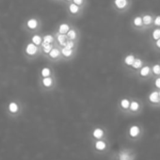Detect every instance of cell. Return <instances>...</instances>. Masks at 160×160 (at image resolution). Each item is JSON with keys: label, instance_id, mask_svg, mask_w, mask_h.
<instances>
[{"label": "cell", "instance_id": "1", "mask_svg": "<svg viewBox=\"0 0 160 160\" xmlns=\"http://www.w3.org/2000/svg\"><path fill=\"white\" fill-rule=\"evenodd\" d=\"M42 27H43V22L42 18L36 15L28 16L24 20L22 24V29L28 34H32L35 32H42Z\"/></svg>", "mask_w": 160, "mask_h": 160}, {"label": "cell", "instance_id": "2", "mask_svg": "<svg viewBox=\"0 0 160 160\" xmlns=\"http://www.w3.org/2000/svg\"><path fill=\"white\" fill-rule=\"evenodd\" d=\"M38 85H39V88L42 92H52L58 86V77L56 74H53L47 77H38Z\"/></svg>", "mask_w": 160, "mask_h": 160}, {"label": "cell", "instance_id": "3", "mask_svg": "<svg viewBox=\"0 0 160 160\" xmlns=\"http://www.w3.org/2000/svg\"><path fill=\"white\" fill-rule=\"evenodd\" d=\"M23 55L28 60H33L42 56L41 48L40 46H37L36 44L28 41L23 48Z\"/></svg>", "mask_w": 160, "mask_h": 160}, {"label": "cell", "instance_id": "4", "mask_svg": "<svg viewBox=\"0 0 160 160\" xmlns=\"http://www.w3.org/2000/svg\"><path fill=\"white\" fill-rule=\"evenodd\" d=\"M65 6V11H66V13L67 15L70 17V18H72V19H78L81 16H83L84 14V12L85 10L82 9L81 7L77 6L76 4H74L72 1L67 3L64 5Z\"/></svg>", "mask_w": 160, "mask_h": 160}, {"label": "cell", "instance_id": "5", "mask_svg": "<svg viewBox=\"0 0 160 160\" xmlns=\"http://www.w3.org/2000/svg\"><path fill=\"white\" fill-rule=\"evenodd\" d=\"M43 58L52 63H58V62H62V56H61V51H60V47L58 45H55L48 54H46L45 56H43Z\"/></svg>", "mask_w": 160, "mask_h": 160}, {"label": "cell", "instance_id": "6", "mask_svg": "<svg viewBox=\"0 0 160 160\" xmlns=\"http://www.w3.org/2000/svg\"><path fill=\"white\" fill-rule=\"evenodd\" d=\"M113 9L118 12H124L129 10L131 6V0H113Z\"/></svg>", "mask_w": 160, "mask_h": 160}, {"label": "cell", "instance_id": "7", "mask_svg": "<svg viewBox=\"0 0 160 160\" xmlns=\"http://www.w3.org/2000/svg\"><path fill=\"white\" fill-rule=\"evenodd\" d=\"M62 56V62L72 60L77 55V49H69L65 46H59Z\"/></svg>", "mask_w": 160, "mask_h": 160}, {"label": "cell", "instance_id": "8", "mask_svg": "<svg viewBox=\"0 0 160 160\" xmlns=\"http://www.w3.org/2000/svg\"><path fill=\"white\" fill-rule=\"evenodd\" d=\"M67 38L69 40H72V41H80V38H81V32H80L79 28L77 27H75L74 25H72L71 28L69 29V31L66 34Z\"/></svg>", "mask_w": 160, "mask_h": 160}, {"label": "cell", "instance_id": "9", "mask_svg": "<svg viewBox=\"0 0 160 160\" xmlns=\"http://www.w3.org/2000/svg\"><path fill=\"white\" fill-rule=\"evenodd\" d=\"M53 74H56V72L51 66H43L38 72V77H47Z\"/></svg>", "mask_w": 160, "mask_h": 160}, {"label": "cell", "instance_id": "10", "mask_svg": "<svg viewBox=\"0 0 160 160\" xmlns=\"http://www.w3.org/2000/svg\"><path fill=\"white\" fill-rule=\"evenodd\" d=\"M21 109V107H20V104L17 100H12L9 102L8 104V111L12 114V115H16L19 113Z\"/></svg>", "mask_w": 160, "mask_h": 160}, {"label": "cell", "instance_id": "11", "mask_svg": "<svg viewBox=\"0 0 160 160\" xmlns=\"http://www.w3.org/2000/svg\"><path fill=\"white\" fill-rule=\"evenodd\" d=\"M72 24L69 22H61L60 24L58 25L57 28L55 29L56 32L59 33V34H67V32L69 31V29L71 28Z\"/></svg>", "mask_w": 160, "mask_h": 160}, {"label": "cell", "instance_id": "12", "mask_svg": "<svg viewBox=\"0 0 160 160\" xmlns=\"http://www.w3.org/2000/svg\"><path fill=\"white\" fill-rule=\"evenodd\" d=\"M29 35V41L31 42H33L34 44H36L37 46H40L42 42V34L41 32H35L32 34H28Z\"/></svg>", "mask_w": 160, "mask_h": 160}, {"label": "cell", "instance_id": "13", "mask_svg": "<svg viewBox=\"0 0 160 160\" xmlns=\"http://www.w3.org/2000/svg\"><path fill=\"white\" fill-rule=\"evenodd\" d=\"M54 36H55V40H56V43L58 46H63L66 42V41L68 40L67 36L65 34H59L58 32H56L55 30L53 31Z\"/></svg>", "mask_w": 160, "mask_h": 160}, {"label": "cell", "instance_id": "14", "mask_svg": "<svg viewBox=\"0 0 160 160\" xmlns=\"http://www.w3.org/2000/svg\"><path fill=\"white\" fill-rule=\"evenodd\" d=\"M141 18H142V23H143V27L144 28H149V27H151L152 25L153 17H152V14H150V13L142 14Z\"/></svg>", "mask_w": 160, "mask_h": 160}, {"label": "cell", "instance_id": "15", "mask_svg": "<svg viewBox=\"0 0 160 160\" xmlns=\"http://www.w3.org/2000/svg\"><path fill=\"white\" fill-rule=\"evenodd\" d=\"M55 46V44H50V43H47L45 42L42 41V44L40 45V48H41V52H42V56L41 57H43L45 56L46 54H48L50 52V50Z\"/></svg>", "mask_w": 160, "mask_h": 160}, {"label": "cell", "instance_id": "16", "mask_svg": "<svg viewBox=\"0 0 160 160\" xmlns=\"http://www.w3.org/2000/svg\"><path fill=\"white\" fill-rule=\"evenodd\" d=\"M132 25L136 29H143V23H142V18L141 15H137L133 18L132 20Z\"/></svg>", "mask_w": 160, "mask_h": 160}, {"label": "cell", "instance_id": "17", "mask_svg": "<svg viewBox=\"0 0 160 160\" xmlns=\"http://www.w3.org/2000/svg\"><path fill=\"white\" fill-rule=\"evenodd\" d=\"M42 41L45 42H47V43L57 45L53 31H52V32H47V33H45V34H42Z\"/></svg>", "mask_w": 160, "mask_h": 160}, {"label": "cell", "instance_id": "18", "mask_svg": "<svg viewBox=\"0 0 160 160\" xmlns=\"http://www.w3.org/2000/svg\"><path fill=\"white\" fill-rule=\"evenodd\" d=\"M152 70L149 65H143L139 70H138V75L140 77H147L151 74Z\"/></svg>", "mask_w": 160, "mask_h": 160}, {"label": "cell", "instance_id": "19", "mask_svg": "<svg viewBox=\"0 0 160 160\" xmlns=\"http://www.w3.org/2000/svg\"><path fill=\"white\" fill-rule=\"evenodd\" d=\"M135 58H136V56H135L134 54H128V55H126V56L123 58V64H124L126 67L130 68V67L132 66V64H133Z\"/></svg>", "mask_w": 160, "mask_h": 160}, {"label": "cell", "instance_id": "20", "mask_svg": "<svg viewBox=\"0 0 160 160\" xmlns=\"http://www.w3.org/2000/svg\"><path fill=\"white\" fill-rule=\"evenodd\" d=\"M142 66H143V60H142L140 58H137V57H136V58H135V60H134L132 66L130 67V69L135 70V71H138Z\"/></svg>", "mask_w": 160, "mask_h": 160}, {"label": "cell", "instance_id": "21", "mask_svg": "<svg viewBox=\"0 0 160 160\" xmlns=\"http://www.w3.org/2000/svg\"><path fill=\"white\" fill-rule=\"evenodd\" d=\"M78 45H79L78 41H72V40L68 39L63 46H65V47H67L69 49H78Z\"/></svg>", "mask_w": 160, "mask_h": 160}, {"label": "cell", "instance_id": "22", "mask_svg": "<svg viewBox=\"0 0 160 160\" xmlns=\"http://www.w3.org/2000/svg\"><path fill=\"white\" fill-rule=\"evenodd\" d=\"M149 101L151 103H153V104H157V103L160 102L159 95H158V92L157 91H153V92H152L149 94Z\"/></svg>", "mask_w": 160, "mask_h": 160}, {"label": "cell", "instance_id": "23", "mask_svg": "<svg viewBox=\"0 0 160 160\" xmlns=\"http://www.w3.org/2000/svg\"><path fill=\"white\" fill-rule=\"evenodd\" d=\"M72 2L74 4H76L77 6L81 7L82 9L86 10L89 4V0H72Z\"/></svg>", "mask_w": 160, "mask_h": 160}, {"label": "cell", "instance_id": "24", "mask_svg": "<svg viewBox=\"0 0 160 160\" xmlns=\"http://www.w3.org/2000/svg\"><path fill=\"white\" fill-rule=\"evenodd\" d=\"M120 106L122 109L124 110H127L129 109V106H130V100L127 99V98H122L121 101H120Z\"/></svg>", "mask_w": 160, "mask_h": 160}, {"label": "cell", "instance_id": "25", "mask_svg": "<svg viewBox=\"0 0 160 160\" xmlns=\"http://www.w3.org/2000/svg\"><path fill=\"white\" fill-rule=\"evenodd\" d=\"M139 108V103L136 100H133V101H130V106H129V109L133 112L135 111H138Z\"/></svg>", "mask_w": 160, "mask_h": 160}, {"label": "cell", "instance_id": "26", "mask_svg": "<svg viewBox=\"0 0 160 160\" xmlns=\"http://www.w3.org/2000/svg\"><path fill=\"white\" fill-rule=\"evenodd\" d=\"M151 70H152V72L154 75L160 76V64H159V63L153 64V65L151 67Z\"/></svg>", "mask_w": 160, "mask_h": 160}, {"label": "cell", "instance_id": "27", "mask_svg": "<svg viewBox=\"0 0 160 160\" xmlns=\"http://www.w3.org/2000/svg\"><path fill=\"white\" fill-rule=\"evenodd\" d=\"M160 38V28H154L152 32V39L153 41H156Z\"/></svg>", "mask_w": 160, "mask_h": 160}, {"label": "cell", "instance_id": "28", "mask_svg": "<svg viewBox=\"0 0 160 160\" xmlns=\"http://www.w3.org/2000/svg\"><path fill=\"white\" fill-rule=\"evenodd\" d=\"M92 135H93V137L96 138H101L104 136V131H103L101 128H96V129H94Z\"/></svg>", "mask_w": 160, "mask_h": 160}, {"label": "cell", "instance_id": "29", "mask_svg": "<svg viewBox=\"0 0 160 160\" xmlns=\"http://www.w3.org/2000/svg\"><path fill=\"white\" fill-rule=\"evenodd\" d=\"M129 133H130V136H131V137H137V136L138 135V133H139V128H138V126H136V125L132 126V127L130 128Z\"/></svg>", "mask_w": 160, "mask_h": 160}, {"label": "cell", "instance_id": "30", "mask_svg": "<svg viewBox=\"0 0 160 160\" xmlns=\"http://www.w3.org/2000/svg\"><path fill=\"white\" fill-rule=\"evenodd\" d=\"M95 147L97 150H104L106 148V143L102 140H98L96 143H95Z\"/></svg>", "mask_w": 160, "mask_h": 160}, {"label": "cell", "instance_id": "31", "mask_svg": "<svg viewBox=\"0 0 160 160\" xmlns=\"http://www.w3.org/2000/svg\"><path fill=\"white\" fill-rule=\"evenodd\" d=\"M152 25H154L157 28H160V15H157L153 18V22Z\"/></svg>", "mask_w": 160, "mask_h": 160}, {"label": "cell", "instance_id": "32", "mask_svg": "<svg viewBox=\"0 0 160 160\" xmlns=\"http://www.w3.org/2000/svg\"><path fill=\"white\" fill-rule=\"evenodd\" d=\"M120 160H129V155L126 152H122L120 154Z\"/></svg>", "mask_w": 160, "mask_h": 160}, {"label": "cell", "instance_id": "33", "mask_svg": "<svg viewBox=\"0 0 160 160\" xmlns=\"http://www.w3.org/2000/svg\"><path fill=\"white\" fill-rule=\"evenodd\" d=\"M154 86L156 89L160 90V76H157L154 80Z\"/></svg>", "mask_w": 160, "mask_h": 160}, {"label": "cell", "instance_id": "34", "mask_svg": "<svg viewBox=\"0 0 160 160\" xmlns=\"http://www.w3.org/2000/svg\"><path fill=\"white\" fill-rule=\"evenodd\" d=\"M154 46H155L157 49H159V50H160V38H159L158 40L154 41Z\"/></svg>", "mask_w": 160, "mask_h": 160}, {"label": "cell", "instance_id": "35", "mask_svg": "<svg viewBox=\"0 0 160 160\" xmlns=\"http://www.w3.org/2000/svg\"><path fill=\"white\" fill-rule=\"evenodd\" d=\"M71 1H72V0H60V3H62V4H67V3H69V2H71Z\"/></svg>", "mask_w": 160, "mask_h": 160}, {"label": "cell", "instance_id": "36", "mask_svg": "<svg viewBox=\"0 0 160 160\" xmlns=\"http://www.w3.org/2000/svg\"><path fill=\"white\" fill-rule=\"evenodd\" d=\"M54 2H59L60 3V0H53Z\"/></svg>", "mask_w": 160, "mask_h": 160}, {"label": "cell", "instance_id": "37", "mask_svg": "<svg viewBox=\"0 0 160 160\" xmlns=\"http://www.w3.org/2000/svg\"><path fill=\"white\" fill-rule=\"evenodd\" d=\"M158 95H159V100H160V91L158 92Z\"/></svg>", "mask_w": 160, "mask_h": 160}, {"label": "cell", "instance_id": "38", "mask_svg": "<svg viewBox=\"0 0 160 160\" xmlns=\"http://www.w3.org/2000/svg\"><path fill=\"white\" fill-rule=\"evenodd\" d=\"M159 64H160V63H159Z\"/></svg>", "mask_w": 160, "mask_h": 160}]
</instances>
